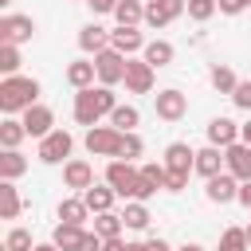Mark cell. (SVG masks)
<instances>
[{"label":"cell","instance_id":"23","mask_svg":"<svg viewBox=\"0 0 251 251\" xmlns=\"http://www.w3.org/2000/svg\"><path fill=\"white\" fill-rule=\"evenodd\" d=\"M90 220V208H86V200L82 196H71V200H59V224H86Z\"/></svg>","mask_w":251,"mask_h":251},{"label":"cell","instance_id":"7","mask_svg":"<svg viewBox=\"0 0 251 251\" xmlns=\"http://www.w3.org/2000/svg\"><path fill=\"white\" fill-rule=\"evenodd\" d=\"M118 145H122V133L114 126H94L86 129V149L94 157H118Z\"/></svg>","mask_w":251,"mask_h":251},{"label":"cell","instance_id":"50","mask_svg":"<svg viewBox=\"0 0 251 251\" xmlns=\"http://www.w3.org/2000/svg\"><path fill=\"white\" fill-rule=\"evenodd\" d=\"M8 4H12V0H0V8H8Z\"/></svg>","mask_w":251,"mask_h":251},{"label":"cell","instance_id":"27","mask_svg":"<svg viewBox=\"0 0 251 251\" xmlns=\"http://www.w3.org/2000/svg\"><path fill=\"white\" fill-rule=\"evenodd\" d=\"M20 208H24V200H20L16 184H12V180H0V216H4V220H16Z\"/></svg>","mask_w":251,"mask_h":251},{"label":"cell","instance_id":"19","mask_svg":"<svg viewBox=\"0 0 251 251\" xmlns=\"http://www.w3.org/2000/svg\"><path fill=\"white\" fill-rule=\"evenodd\" d=\"M78 47H82L86 55H102V51L110 47V31L98 27V24H86V27L78 31Z\"/></svg>","mask_w":251,"mask_h":251},{"label":"cell","instance_id":"31","mask_svg":"<svg viewBox=\"0 0 251 251\" xmlns=\"http://www.w3.org/2000/svg\"><path fill=\"white\" fill-rule=\"evenodd\" d=\"M122 220H126V227H129V231H145V227H149V208H145V204H137V200H129V204H126V212H122Z\"/></svg>","mask_w":251,"mask_h":251},{"label":"cell","instance_id":"47","mask_svg":"<svg viewBox=\"0 0 251 251\" xmlns=\"http://www.w3.org/2000/svg\"><path fill=\"white\" fill-rule=\"evenodd\" d=\"M35 251H59L55 243H35Z\"/></svg>","mask_w":251,"mask_h":251},{"label":"cell","instance_id":"29","mask_svg":"<svg viewBox=\"0 0 251 251\" xmlns=\"http://www.w3.org/2000/svg\"><path fill=\"white\" fill-rule=\"evenodd\" d=\"M122 227H126V220H122L118 212H102V216H94V231H98L102 239H122Z\"/></svg>","mask_w":251,"mask_h":251},{"label":"cell","instance_id":"9","mask_svg":"<svg viewBox=\"0 0 251 251\" xmlns=\"http://www.w3.org/2000/svg\"><path fill=\"white\" fill-rule=\"evenodd\" d=\"M180 12H188V0H149V4H145V24H149V27H165V24H173Z\"/></svg>","mask_w":251,"mask_h":251},{"label":"cell","instance_id":"13","mask_svg":"<svg viewBox=\"0 0 251 251\" xmlns=\"http://www.w3.org/2000/svg\"><path fill=\"white\" fill-rule=\"evenodd\" d=\"M196 173H200L204 180H212V176L227 173V157H224V149H216V145L196 149Z\"/></svg>","mask_w":251,"mask_h":251},{"label":"cell","instance_id":"37","mask_svg":"<svg viewBox=\"0 0 251 251\" xmlns=\"http://www.w3.org/2000/svg\"><path fill=\"white\" fill-rule=\"evenodd\" d=\"M220 12V4L216 0H188V16L196 20V24H204V20H212Z\"/></svg>","mask_w":251,"mask_h":251},{"label":"cell","instance_id":"30","mask_svg":"<svg viewBox=\"0 0 251 251\" xmlns=\"http://www.w3.org/2000/svg\"><path fill=\"white\" fill-rule=\"evenodd\" d=\"M24 137H27L24 122H16V118H4V122H0V149H16Z\"/></svg>","mask_w":251,"mask_h":251},{"label":"cell","instance_id":"32","mask_svg":"<svg viewBox=\"0 0 251 251\" xmlns=\"http://www.w3.org/2000/svg\"><path fill=\"white\" fill-rule=\"evenodd\" d=\"M208 78H212V86H216L220 94H235V86H239L235 71H231V67H220V63L212 67V75H208Z\"/></svg>","mask_w":251,"mask_h":251},{"label":"cell","instance_id":"11","mask_svg":"<svg viewBox=\"0 0 251 251\" xmlns=\"http://www.w3.org/2000/svg\"><path fill=\"white\" fill-rule=\"evenodd\" d=\"M20 122H24L27 137H39V141H43L47 133H55V114H51L47 106H39V102H35L31 110H24V118H20Z\"/></svg>","mask_w":251,"mask_h":251},{"label":"cell","instance_id":"17","mask_svg":"<svg viewBox=\"0 0 251 251\" xmlns=\"http://www.w3.org/2000/svg\"><path fill=\"white\" fill-rule=\"evenodd\" d=\"M235 141H239V126H235L231 118H212V122H208V145L227 149V145H235Z\"/></svg>","mask_w":251,"mask_h":251},{"label":"cell","instance_id":"24","mask_svg":"<svg viewBox=\"0 0 251 251\" xmlns=\"http://www.w3.org/2000/svg\"><path fill=\"white\" fill-rule=\"evenodd\" d=\"M82 235H86V227H78V224H59L55 235H51V243H55L59 251H78V247H82Z\"/></svg>","mask_w":251,"mask_h":251},{"label":"cell","instance_id":"26","mask_svg":"<svg viewBox=\"0 0 251 251\" xmlns=\"http://www.w3.org/2000/svg\"><path fill=\"white\" fill-rule=\"evenodd\" d=\"M114 20H118V27H137L145 20V4L141 0H122L114 8Z\"/></svg>","mask_w":251,"mask_h":251},{"label":"cell","instance_id":"3","mask_svg":"<svg viewBox=\"0 0 251 251\" xmlns=\"http://www.w3.org/2000/svg\"><path fill=\"white\" fill-rule=\"evenodd\" d=\"M71 149H75V137H71L67 129H55V133H47V137L39 141V149H35V157H39L43 165H67V157H71Z\"/></svg>","mask_w":251,"mask_h":251},{"label":"cell","instance_id":"1","mask_svg":"<svg viewBox=\"0 0 251 251\" xmlns=\"http://www.w3.org/2000/svg\"><path fill=\"white\" fill-rule=\"evenodd\" d=\"M114 106H118V98H114L110 86H86V90L75 94V122L86 126V129H94L98 118H110L114 114Z\"/></svg>","mask_w":251,"mask_h":251},{"label":"cell","instance_id":"35","mask_svg":"<svg viewBox=\"0 0 251 251\" xmlns=\"http://www.w3.org/2000/svg\"><path fill=\"white\" fill-rule=\"evenodd\" d=\"M0 71H4V78H12V75L20 71V47L0 43Z\"/></svg>","mask_w":251,"mask_h":251},{"label":"cell","instance_id":"49","mask_svg":"<svg viewBox=\"0 0 251 251\" xmlns=\"http://www.w3.org/2000/svg\"><path fill=\"white\" fill-rule=\"evenodd\" d=\"M126 251H145V243H129V247H126Z\"/></svg>","mask_w":251,"mask_h":251},{"label":"cell","instance_id":"21","mask_svg":"<svg viewBox=\"0 0 251 251\" xmlns=\"http://www.w3.org/2000/svg\"><path fill=\"white\" fill-rule=\"evenodd\" d=\"M82 200H86V208H90L94 216H102V212H110V208H114L118 192H114L110 184H90V188L82 192Z\"/></svg>","mask_w":251,"mask_h":251},{"label":"cell","instance_id":"36","mask_svg":"<svg viewBox=\"0 0 251 251\" xmlns=\"http://www.w3.org/2000/svg\"><path fill=\"white\" fill-rule=\"evenodd\" d=\"M141 149H145V141H141L137 133H122V145H118V161H133V157H141Z\"/></svg>","mask_w":251,"mask_h":251},{"label":"cell","instance_id":"8","mask_svg":"<svg viewBox=\"0 0 251 251\" xmlns=\"http://www.w3.org/2000/svg\"><path fill=\"white\" fill-rule=\"evenodd\" d=\"M141 176V169H133V161H110L106 165V184L118 192V196H129V188H133V180Z\"/></svg>","mask_w":251,"mask_h":251},{"label":"cell","instance_id":"39","mask_svg":"<svg viewBox=\"0 0 251 251\" xmlns=\"http://www.w3.org/2000/svg\"><path fill=\"white\" fill-rule=\"evenodd\" d=\"M231 102H235L239 110H251V78H243V82L235 86V94H231Z\"/></svg>","mask_w":251,"mask_h":251},{"label":"cell","instance_id":"4","mask_svg":"<svg viewBox=\"0 0 251 251\" xmlns=\"http://www.w3.org/2000/svg\"><path fill=\"white\" fill-rule=\"evenodd\" d=\"M31 35H35V20H31V16H20V12L0 16V43L20 47V43H27Z\"/></svg>","mask_w":251,"mask_h":251},{"label":"cell","instance_id":"45","mask_svg":"<svg viewBox=\"0 0 251 251\" xmlns=\"http://www.w3.org/2000/svg\"><path fill=\"white\" fill-rule=\"evenodd\" d=\"M126 247H129L126 239H106V247H102V251H126Z\"/></svg>","mask_w":251,"mask_h":251},{"label":"cell","instance_id":"46","mask_svg":"<svg viewBox=\"0 0 251 251\" xmlns=\"http://www.w3.org/2000/svg\"><path fill=\"white\" fill-rule=\"evenodd\" d=\"M239 141H243V145H251V122H247V126H239Z\"/></svg>","mask_w":251,"mask_h":251},{"label":"cell","instance_id":"18","mask_svg":"<svg viewBox=\"0 0 251 251\" xmlns=\"http://www.w3.org/2000/svg\"><path fill=\"white\" fill-rule=\"evenodd\" d=\"M63 184L75 188V192H86V188L94 184V169H90V161H67V165H63Z\"/></svg>","mask_w":251,"mask_h":251},{"label":"cell","instance_id":"25","mask_svg":"<svg viewBox=\"0 0 251 251\" xmlns=\"http://www.w3.org/2000/svg\"><path fill=\"white\" fill-rule=\"evenodd\" d=\"M24 173H27V157L20 149H4L0 153V180H16Z\"/></svg>","mask_w":251,"mask_h":251},{"label":"cell","instance_id":"5","mask_svg":"<svg viewBox=\"0 0 251 251\" xmlns=\"http://www.w3.org/2000/svg\"><path fill=\"white\" fill-rule=\"evenodd\" d=\"M126 55H118L114 47H106L102 55H94V67H98V86H114V82H126Z\"/></svg>","mask_w":251,"mask_h":251},{"label":"cell","instance_id":"20","mask_svg":"<svg viewBox=\"0 0 251 251\" xmlns=\"http://www.w3.org/2000/svg\"><path fill=\"white\" fill-rule=\"evenodd\" d=\"M94 78H98V67H94V59H75V63L67 67V82H71L75 90H86V86H94Z\"/></svg>","mask_w":251,"mask_h":251},{"label":"cell","instance_id":"15","mask_svg":"<svg viewBox=\"0 0 251 251\" xmlns=\"http://www.w3.org/2000/svg\"><path fill=\"white\" fill-rule=\"evenodd\" d=\"M224 157H227V173H231L235 180H251V145L235 141V145L224 149Z\"/></svg>","mask_w":251,"mask_h":251},{"label":"cell","instance_id":"12","mask_svg":"<svg viewBox=\"0 0 251 251\" xmlns=\"http://www.w3.org/2000/svg\"><path fill=\"white\" fill-rule=\"evenodd\" d=\"M165 169L169 173H196V149H188V141L165 145Z\"/></svg>","mask_w":251,"mask_h":251},{"label":"cell","instance_id":"51","mask_svg":"<svg viewBox=\"0 0 251 251\" xmlns=\"http://www.w3.org/2000/svg\"><path fill=\"white\" fill-rule=\"evenodd\" d=\"M247 243H251V224H247Z\"/></svg>","mask_w":251,"mask_h":251},{"label":"cell","instance_id":"42","mask_svg":"<svg viewBox=\"0 0 251 251\" xmlns=\"http://www.w3.org/2000/svg\"><path fill=\"white\" fill-rule=\"evenodd\" d=\"M86 4H90V12H94V16H102V12H114L122 0H86Z\"/></svg>","mask_w":251,"mask_h":251},{"label":"cell","instance_id":"6","mask_svg":"<svg viewBox=\"0 0 251 251\" xmlns=\"http://www.w3.org/2000/svg\"><path fill=\"white\" fill-rule=\"evenodd\" d=\"M153 106H157V118L161 122H180L188 114V94H180L176 86H169V90L153 94Z\"/></svg>","mask_w":251,"mask_h":251},{"label":"cell","instance_id":"22","mask_svg":"<svg viewBox=\"0 0 251 251\" xmlns=\"http://www.w3.org/2000/svg\"><path fill=\"white\" fill-rule=\"evenodd\" d=\"M173 55H176V47H173L169 39H153V43H145V51H141V59H145L153 71H157V67H169Z\"/></svg>","mask_w":251,"mask_h":251},{"label":"cell","instance_id":"43","mask_svg":"<svg viewBox=\"0 0 251 251\" xmlns=\"http://www.w3.org/2000/svg\"><path fill=\"white\" fill-rule=\"evenodd\" d=\"M243 208H251V180H239V196H235Z\"/></svg>","mask_w":251,"mask_h":251},{"label":"cell","instance_id":"2","mask_svg":"<svg viewBox=\"0 0 251 251\" xmlns=\"http://www.w3.org/2000/svg\"><path fill=\"white\" fill-rule=\"evenodd\" d=\"M35 98H39V82L27 75H12L0 82V110L4 114H24L35 106Z\"/></svg>","mask_w":251,"mask_h":251},{"label":"cell","instance_id":"10","mask_svg":"<svg viewBox=\"0 0 251 251\" xmlns=\"http://www.w3.org/2000/svg\"><path fill=\"white\" fill-rule=\"evenodd\" d=\"M153 75H157V71H153L145 59H129V63H126V90H129V94H149V90H153Z\"/></svg>","mask_w":251,"mask_h":251},{"label":"cell","instance_id":"38","mask_svg":"<svg viewBox=\"0 0 251 251\" xmlns=\"http://www.w3.org/2000/svg\"><path fill=\"white\" fill-rule=\"evenodd\" d=\"M141 176L149 180V184H157V188H165V180H169V169H165V161H149V165H141Z\"/></svg>","mask_w":251,"mask_h":251},{"label":"cell","instance_id":"34","mask_svg":"<svg viewBox=\"0 0 251 251\" xmlns=\"http://www.w3.org/2000/svg\"><path fill=\"white\" fill-rule=\"evenodd\" d=\"M247 227H227L224 239H220V251H247Z\"/></svg>","mask_w":251,"mask_h":251},{"label":"cell","instance_id":"40","mask_svg":"<svg viewBox=\"0 0 251 251\" xmlns=\"http://www.w3.org/2000/svg\"><path fill=\"white\" fill-rule=\"evenodd\" d=\"M216 4H220L224 16H239L243 8H251V0H216Z\"/></svg>","mask_w":251,"mask_h":251},{"label":"cell","instance_id":"41","mask_svg":"<svg viewBox=\"0 0 251 251\" xmlns=\"http://www.w3.org/2000/svg\"><path fill=\"white\" fill-rule=\"evenodd\" d=\"M184 184H188V173H169V180H165V188H169V192H180Z\"/></svg>","mask_w":251,"mask_h":251},{"label":"cell","instance_id":"14","mask_svg":"<svg viewBox=\"0 0 251 251\" xmlns=\"http://www.w3.org/2000/svg\"><path fill=\"white\" fill-rule=\"evenodd\" d=\"M204 196H208L212 204H231V200L239 196V180H235L231 173H220V176H212V180L204 184Z\"/></svg>","mask_w":251,"mask_h":251},{"label":"cell","instance_id":"33","mask_svg":"<svg viewBox=\"0 0 251 251\" xmlns=\"http://www.w3.org/2000/svg\"><path fill=\"white\" fill-rule=\"evenodd\" d=\"M4 251H35L31 231H27V227H12V231H8V239H4Z\"/></svg>","mask_w":251,"mask_h":251},{"label":"cell","instance_id":"28","mask_svg":"<svg viewBox=\"0 0 251 251\" xmlns=\"http://www.w3.org/2000/svg\"><path fill=\"white\" fill-rule=\"evenodd\" d=\"M137 122H141L137 106H114V114H110V126H114L118 133H133V129H137Z\"/></svg>","mask_w":251,"mask_h":251},{"label":"cell","instance_id":"16","mask_svg":"<svg viewBox=\"0 0 251 251\" xmlns=\"http://www.w3.org/2000/svg\"><path fill=\"white\" fill-rule=\"evenodd\" d=\"M110 47L129 59L133 51H145V35H141L137 27H114V31H110Z\"/></svg>","mask_w":251,"mask_h":251},{"label":"cell","instance_id":"48","mask_svg":"<svg viewBox=\"0 0 251 251\" xmlns=\"http://www.w3.org/2000/svg\"><path fill=\"white\" fill-rule=\"evenodd\" d=\"M180 251H204V247H200V243H184Z\"/></svg>","mask_w":251,"mask_h":251},{"label":"cell","instance_id":"44","mask_svg":"<svg viewBox=\"0 0 251 251\" xmlns=\"http://www.w3.org/2000/svg\"><path fill=\"white\" fill-rule=\"evenodd\" d=\"M145 251H173V247H169L165 239H157V235H153V239H145Z\"/></svg>","mask_w":251,"mask_h":251}]
</instances>
